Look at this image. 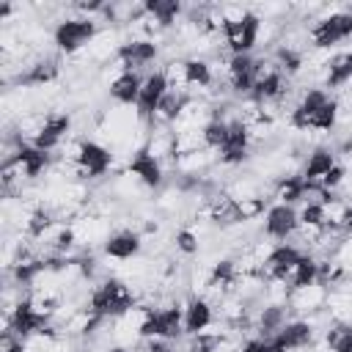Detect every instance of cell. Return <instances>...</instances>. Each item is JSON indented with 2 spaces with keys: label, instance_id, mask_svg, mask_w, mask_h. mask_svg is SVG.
<instances>
[{
  "label": "cell",
  "instance_id": "22",
  "mask_svg": "<svg viewBox=\"0 0 352 352\" xmlns=\"http://www.w3.org/2000/svg\"><path fill=\"white\" fill-rule=\"evenodd\" d=\"M272 201L275 204H289V206H294V204H302V198H305V182L300 179V173L297 176H286V179H278L275 184H272Z\"/></svg>",
  "mask_w": 352,
  "mask_h": 352
},
{
  "label": "cell",
  "instance_id": "21",
  "mask_svg": "<svg viewBox=\"0 0 352 352\" xmlns=\"http://www.w3.org/2000/svg\"><path fill=\"white\" fill-rule=\"evenodd\" d=\"M286 280V286L294 292V289H300V286H308V283H316L319 280V261L311 256V253H302L300 258H297V264L289 270V275L283 278Z\"/></svg>",
  "mask_w": 352,
  "mask_h": 352
},
{
  "label": "cell",
  "instance_id": "2",
  "mask_svg": "<svg viewBox=\"0 0 352 352\" xmlns=\"http://www.w3.org/2000/svg\"><path fill=\"white\" fill-rule=\"evenodd\" d=\"M132 305H138V292L126 280H121L118 275H107V278H102V280L94 283L85 308H91L102 319H118Z\"/></svg>",
  "mask_w": 352,
  "mask_h": 352
},
{
  "label": "cell",
  "instance_id": "6",
  "mask_svg": "<svg viewBox=\"0 0 352 352\" xmlns=\"http://www.w3.org/2000/svg\"><path fill=\"white\" fill-rule=\"evenodd\" d=\"M170 91L168 80H165V72L162 69H151L143 74V88H140V96H138V104H135V113L140 118V124L148 129L151 121H154V113H157V104L162 102V96Z\"/></svg>",
  "mask_w": 352,
  "mask_h": 352
},
{
  "label": "cell",
  "instance_id": "23",
  "mask_svg": "<svg viewBox=\"0 0 352 352\" xmlns=\"http://www.w3.org/2000/svg\"><path fill=\"white\" fill-rule=\"evenodd\" d=\"M322 341L330 352H352V324L349 322H330L322 330Z\"/></svg>",
  "mask_w": 352,
  "mask_h": 352
},
{
  "label": "cell",
  "instance_id": "10",
  "mask_svg": "<svg viewBox=\"0 0 352 352\" xmlns=\"http://www.w3.org/2000/svg\"><path fill=\"white\" fill-rule=\"evenodd\" d=\"M327 294H330V289L316 280V283H308V286L294 289V292L289 294V302H286V305H289L292 316L308 319V316H314V314L327 311Z\"/></svg>",
  "mask_w": 352,
  "mask_h": 352
},
{
  "label": "cell",
  "instance_id": "11",
  "mask_svg": "<svg viewBox=\"0 0 352 352\" xmlns=\"http://www.w3.org/2000/svg\"><path fill=\"white\" fill-rule=\"evenodd\" d=\"M338 165V154L333 146H316L308 151V157L302 160V170L300 179L305 182V187H316L322 190V182L327 179V173Z\"/></svg>",
  "mask_w": 352,
  "mask_h": 352
},
{
  "label": "cell",
  "instance_id": "19",
  "mask_svg": "<svg viewBox=\"0 0 352 352\" xmlns=\"http://www.w3.org/2000/svg\"><path fill=\"white\" fill-rule=\"evenodd\" d=\"M140 88H143V74L140 72H124L121 77H116L107 85V94H110V99L116 104L135 107L138 104V96H140Z\"/></svg>",
  "mask_w": 352,
  "mask_h": 352
},
{
  "label": "cell",
  "instance_id": "12",
  "mask_svg": "<svg viewBox=\"0 0 352 352\" xmlns=\"http://www.w3.org/2000/svg\"><path fill=\"white\" fill-rule=\"evenodd\" d=\"M72 231H74V242L80 250H94V248H102L107 242V236L113 234L110 228V220L107 217H99V214H82L72 223Z\"/></svg>",
  "mask_w": 352,
  "mask_h": 352
},
{
  "label": "cell",
  "instance_id": "1",
  "mask_svg": "<svg viewBox=\"0 0 352 352\" xmlns=\"http://www.w3.org/2000/svg\"><path fill=\"white\" fill-rule=\"evenodd\" d=\"M338 118L336 96L324 88H300L297 104L289 116V126L297 132H324L333 135Z\"/></svg>",
  "mask_w": 352,
  "mask_h": 352
},
{
  "label": "cell",
  "instance_id": "3",
  "mask_svg": "<svg viewBox=\"0 0 352 352\" xmlns=\"http://www.w3.org/2000/svg\"><path fill=\"white\" fill-rule=\"evenodd\" d=\"M96 36H99V19L96 16H82V14H74V11L60 16L52 28V44L66 58L80 55Z\"/></svg>",
  "mask_w": 352,
  "mask_h": 352
},
{
  "label": "cell",
  "instance_id": "13",
  "mask_svg": "<svg viewBox=\"0 0 352 352\" xmlns=\"http://www.w3.org/2000/svg\"><path fill=\"white\" fill-rule=\"evenodd\" d=\"M69 132H72V116L63 113V110H50L47 118H44L41 132L36 135V140H33L30 146H36V148L52 154L55 148H60V146L69 140Z\"/></svg>",
  "mask_w": 352,
  "mask_h": 352
},
{
  "label": "cell",
  "instance_id": "8",
  "mask_svg": "<svg viewBox=\"0 0 352 352\" xmlns=\"http://www.w3.org/2000/svg\"><path fill=\"white\" fill-rule=\"evenodd\" d=\"M256 82V58L253 55H228L226 60V91L234 99L250 96Z\"/></svg>",
  "mask_w": 352,
  "mask_h": 352
},
{
  "label": "cell",
  "instance_id": "25",
  "mask_svg": "<svg viewBox=\"0 0 352 352\" xmlns=\"http://www.w3.org/2000/svg\"><path fill=\"white\" fill-rule=\"evenodd\" d=\"M173 248H176V253H182V256H195V253H201V239H198V234H192V231L184 226V228H179V231L173 234Z\"/></svg>",
  "mask_w": 352,
  "mask_h": 352
},
{
  "label": "cell",
  "instance_id": "4",
  "mask_svg": "<svg viewBox=\"0 0 352 352\" xmlns=\"http://www.w3.org/2000/svg\"><path fill=\"white\" fill-rule=\"evenodd\" d=\"M308 33H311L314 50H336L338 44L352 38V14L346 8H327L324 6L322 16L314 19Z\"/></svg>",
  "mask_w": 352,
  "mask_h": 352
},
{
  "label": "cell",
  "instance_id": "24",
  "mask_svg": "<svg viewBox=\"0 0 352 352\" xmlns=\"http://www.w3.org/2000/svg\"><path fill=\"white\" fill-rule=\"evenodd\" d=\"M226 140H228V121L212 118V121L204 126V143H206V148H214V151L220 154V148L226 146Z\"/></svg>",
  "mask_w": 352,
  "mask_h": 352
},
{
  "label": "cell",
  "instance_id": "16",
  "mask_svg": "<svg viewBox=\"0 0 352 352\" xmlns=\"http://www.w3.org/2000/svg\"><path fill=\"white\" fill-rule=\"evenodd\" d=\"M286 352H297V349H305V346H311L314 344V338H316V327L308 322V319H289L275 336H272Z\"/></svg>",
  "mask_w": 352,
  "mask_h": 352
},
{
  "label": "cell",
  "instance_id": "7",
  "mask_svg": "<svg viewBox=\"0 0 352 352\" xmlns=\"http://www.w3.org/2000/svg\"><path fill=\"white\" fill-rule=\"evenodd\" d=\"M300 226V214L294 206L289 204H270V209L264 212V220H261V236L272 239V242H289L294 236Z\"/></svg>",
  "mask_w": 352,
  "mask_h": 352
},
{
  "label": "cell",
  "instance_id": "14",
  "mask_svg": "<svg viewBox=\"0 0 352 352\" xmlns=\"http://www.w3.org/2000/svg\"><path fill=\"white\" fill-rule=\"evenodd\" d=\"M140 250H143V236L138 228H113V234L102 245V253L113 261H121V264L138 258Z\"/></svg>",
  "mask_w": 352,
  "mask_h": 352
},
{
  "label": "cell",
  "instance_id": "20",
  "mask_svg": "<svg viewBox=\"0 0 352 352\" xmlns=\"http://www.w3.org/2000/svg\"><path fill=\"white\" fill-rule=\"evenodd\" d=\"M146 16H151L162 30H173L179 25V19L184 16V6L179 0H148Z\"/></svg>",
  "mask_w": 352,
  "mask_h": 352
},
{
  "label": "cell",
  "instance_id": "18",
  "mask_svg": "<svg viewBox=\"0 0 352 352\" xmlns=\"http://www.w3.org/2000/svg\"><path fill=\"white\" fill-rule=\"evenodd\" d=\"M214 322V305L204 297H187L184 300V336H198Z\"/></svg>",
  "mask_w": 352,
  "mask_h": 352
},
{
  "label": "cell",
  "instance_id": "17",
  "mask_svg": "<svg viewBox=\"0 0 352 352\" xmlns=\"http://www.w3.org/2000/svg\"><path fill=\"white\" fill-rule=\"evenodd\" d=\"M300 256H302V250H300L297 245H292V242H280V245H275V250H272L270 258L264 261L261 275H264L267 280H283V278L289 275V270L297 264Z\"/></svg>",
  "mask_w": 352,
  "mask_h": 352
},
{
  "label": "cell",
  "instance_id": "5",
  "mask_svg": "<svg viewBox=\"0 0 352 352\" xmlns=\"http://www.w3.org/2000/svg\"><path fill=\"white\" fill-rule=\"evenodd\" d=\"M258 30H261V16L256 11L245 14L236 22H228L223 28V44L228 55H250L258 47Z\"/></svg>",
  "mask_w": 352,
  "mask_h": 352
},
{
  "label": "cell",
  "instance_id": "15",
  "mask_svg": "<svg viewBox=\"0 0 352 352\" xmlns=\"http://www.w3.org/2000/svg\"><path fill=\"white\" fill-rule=\"evenodd\" d=\"M124 170H126V173H132L138 182H143L148 190H160V187H162V182H165V165H162L160 160H154L146 148L135 151V154L126 160Z\"/></svg>",
  "mask_w": 352,
  "mask_h": 352
},
{
  "label": "cell",
  "instance_id": "26",
  "mask_svg": "<svg viewBox=\"0 0 352 352\" xmlns=\"http://www.w3.org/2000/svg\"><path fill=\"white\" fill-rule=\"evenodd\" d=\"M0 352H28V344H25V338L6 330L3 338H0Z\"/></svg>",
  "mask_w": 352,
  "mask_h": 352
},
{
  "label": "cell",
  "instance_id": "9",
  "mask_svg": "<svg viewBox=\"0 0 352 352\" xmlns=\"http://www.w3.org/2000/svg\"><path fill=\"white\" fill-rule=\"evenodd\" d=\"M160 41L157 38H126L124 44H121V50H118V60L124 63V69L126 72H140V74H146V72H151L148 66L160 58Z\"/></svg>",
  "mask_w": 352,
  "mask_h": 352
}]
</instances>
